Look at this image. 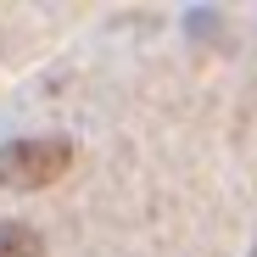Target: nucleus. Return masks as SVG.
Here are the masks:
<instances>
[{"mask_svg":"<svg viewBox=\"0 0 257 257\" xmlns=\"http://www.w3.org/2000/svg\"><path fill=\"white\" fill-rule=\"evenodd\" d=\"M73 140L67 135H34V140H6L0 146V190H45L73 168Z\"/></svg>","mask_w":257,"mask_h":257,"instance_id":"f257e3e1","label":"nucleus"},{"mask_svg":"<svg viewBox=\"0 0 257 257\" xmlns=\"http://www.w3.org/2000/svg\"><path fill=\"white\" fill-rule=\"evenodd\" d=\"M0 257H45V235H39L34 224L0 218Z\"/></svg>","mask_w":257,"mask_h":257,"instance_id":"f03ea898","label":"nucleus"},{"mask_svg":"<svg viewBox=\"0 0 257 257\" xmlns=\"http://www.w3.org/2000/svg\"><path fill=\"white\" fill-rule=\"evenodd\" d=\"M251 257H257V246H251Z\"/></svg>","mask_w":257,"mask_h":257,"instance_id":"7ed1b4c3","label":"nucleus"}]
</instances>
